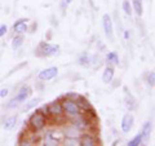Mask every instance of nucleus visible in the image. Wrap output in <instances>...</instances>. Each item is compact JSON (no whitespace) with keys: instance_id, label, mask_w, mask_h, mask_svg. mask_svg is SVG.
Masks as SVG:
<instances>
[{"instance_id":"obj_1","label":"nucleus","mask_w":155,"mask_h":146,"mask_svg":"<svg viewBox=\"0 0 155 146\" xmlns=\"http://www.w3.org/2000/svg\"><path fill=\"white\" fill-rule=\"evenodd\" d=\"M28 123H30L32 129H35V131L43 129V128L45 127V124H47L45 114L41 113V111H36V113H34L30 116V120H28Z\"/></svg>"},{"instance_id":"obj_2","label":"nucleus","mask_w":155,"mask_h":146,"mask_svg":"<svg viewBox=\"0 0 155 146\" xmlns=\"http://www.w3.org/2000/svg\"><path fill=\"white\" fill-rule=\"evenodd\" d=\"M61 105H62V109H64V113L70 115V116H78L80 113L79 106H78L76 102L72 101V100L66 98V100H64L61 102Z\"/></svg>"},{"instance_id":"obj_3","label":"nucleus","mask_w":155,"mask_h":146,"mask_svg":"<svg viewBox=\"0 0 155 146\" xmlns=\"http://www.w3.org/2000/svg\"><path fill=\"white\" fill-rule=\"evenodd\" d=\"M58 49H60L58 45H53V44H49V43H45V41H41L40 44H39V48H38V51L41 56H48V57L54 56L58 52Z\"/></svg>"},{"instance_id":"obj_4","label":"nucleus","mask_w":155,"mask_h":146,"mask_svg":"<svg viewBox=\"0 0 155 146\" xmlns=\"http://www.w3.org/2000/svg\"><path fill=\"white\" fill-rule=\"evenodd\" d=\"M62 141V133L60 132H51L47 133L44 138V145L45 146H57Z\"/></svg>"},{"instance_id":"obj_5","label":"nucleus","mask_w":155,"mask_h":146,"mask_svg":"<svg viewBox=\"0 0 155 146\" xmlns=\"http://www.w3.org/2000/svg\"><path fill=\"white\" fill-rule=\"evenodd\" d=\"M102 25H104V30L105 34L110 40H113V34H114V26H113V19L109 14H104L102 17Z\"/></svg>"},{"instance_id":"obj_6","label":"nucleus","mask_w":155,"mask_h":146,"mask_svg":"<svg viewBox=\"0 0 155 146\" xmlns=\"http://www.w3.org/2000/svg\"><path fill=\"white\" fill-rule=\"evenodd\" d=\"M133 123H134V118L132 114H125L122 119V124H120V127H122V131L124 133H128L130 132V129L133 127Z\"/></svg>"},{"instance_id":"obj_7","label":"nucleus","mask_w":155,"mask_h":146,"mask_svg":"<svg viewBox=\"0 0 155 146\" xmlns=\"http://www.w3.org/2000/svg\"><path fill=\"white\" fill-rule=\"evenodd\" d=\"M57 74H58L57 67H49V69H45V70L39 72L38 78L40 80H51V79H53V78H56Z\"/></svg>"},{"instance_id":"obj_8","label":"nucleus","mask_w":155,"mask_h":146,"mask_svg":"<svg viewBox=\"0 0 155 146\" xmlns=\"http://www.w3.org/2000/svg\"><path fill=\"white\" fill-rule=\"evenodd\" d=\"M31 89H30V87H27V85H25V87H22L21 89H19V92H18V95L16 96V100L21 104V102H23V101H26L28 97L31 96Z\"/></svg>"},{"instance_id":"obj_9","label":"nucleus","mask_w":155,"mask_h":146,"mask_svg":"<svg viewBox=\"0 0 155 146\" xmlns=\"http://www.w3.org/2000/svg\"><path fill=\"white\" fill-rule=\"evenodd\" d=\"M48 110H49V113H51L52 115H54V116H61L62 114H64V109H62V105H61V102H58V101L52 102V104L48 106Z\"/></svg>"},{"instance_id":"obj_10","label":"nucleus","mask_w":155,"mask_h":146,"mask_svg":"<svg viewBox=\"0 0 155 146\" xmlns=\"http://www.w3.org/2000/svg\"><path fill=\"white\" fill-rule=\"evenodd\" d=\"M72 125H74L76 129H79V131H84V129L88 128L89 121L87 120L85 118H81V116L78 115V118H75L74 120H72Z\"/></svg>"},{"instance_id":"obj_11","label":"nucleus","mask_w":155,"mask_h":146,"mask_svg":"<svg viewBox=\"0 0 155 146\" xmlns=\"http://www.w3.org/2000/svg\"><path fill=\"white\" fill-rule=\"evenodd\" d=\"M26 21L27 19L25 18H21V19H18V21L13 25V30L18 32V34H22V32H25L27 30V25H26Z\"/></svg>"},{"instance_id":"obj_12","label":"nucleus","mask_w":155,"mask_h":146,"mask_svg":"<svg viewBox=\"0 0 155 146\" xmlns=\"http://www.w3.org/2000/svg\"><path fill=\"white\" fill-rule=\"evenodd\" d=\"M79 145H81V146H94V145H97V142L91 134H84V136H81V138L79 141Z\"/></svg>"},{"instance_id":"obj_13","label":"nucleus","mask_w":155,"mask_h":146,"mask_svg":"<svg viewBox=\"0 0 155 146\" xmlns=\"http://www.w3.org/2000/svg\"><path fill=\"white\" fill-rule=\"evenodd\" d=\"M151 131H153L151 121H146V123L143 124V127H142V131H141V134H142V137H143V141H147L150 138V133H151Z\"/></svg>"},{"instance_id":"obj_14","label":"nucleus","mask_w":155,"mask_h":146,"mask_svg":"<svg viewBox=\"0 0 155 146\" xmlns=\"http://www.w3.org/2000/svg\"><path fill=\"white\" fill-rule=\"evenodd\" d=\"M113 78H114V67H111V66L106 67L104 74H102V81L107 84V83H110L113 80Z\"/></svg>"},{"instance_id":"obj_15","label":"nucleus","mask_w":155,"mask_h":146,"mask_svg":"<svg viewBox=\"0 0 155 146\" xmlns=\"http://www.w3.org/2000/svg\"><path fill=\"white\" fill-rule=\"evenodd\" d=\"M16 124H17V116H9V118H7L5 121H4V129L11 131L16 127Z\"/></svg>"},{"instance_id":"obj_16","label":"nucleus","mask_w":155,"mask_h":146,"mask_svg":"<svg viewBox=\"0 0 155 146\" xmlns=\"http://www.w3.org/2000/svg\"><path fill=\"white\" fill-rule=\"evenodd\" d=\"M65 134L67 136V137H70V138H78L79 137V129H76L74 125H72L71 128H66L65 129Z\"/></svg>"},{"instance_id":"obj_17","label":"nucleus","mask_w":155,"mask_h":146,"mask_svg":"<svg viewBox=\"0 0 155 146\" xmlns=\"http://www.w3.org/2000/svg\"><path fill=\"white\" fill-rule=\"evenodd\" d=\"M75 102H76V105L79 106V109H84V110L91 109V104L85 98H83V97H80V96H79V98H78Z\"/></svg>"},{"instance_id":"obj_18","label":"nucleus","mask_w":155,"mask_h":146,"mask_svg":"<svg viewBox=\"0 0 155 146\" xmlns=\"http://www.w3.org/2000/svg\"><path fill=\"white\" fill-rule=\"evenodd\" d=\"M132 3H133V9H134V12L137 13L138 16H142V13H143L142 2H141V0H132Z\"/></svg>"},{"instance_id":"obj_19","label":"nucleus","mask_w":155,"mask_h":146,"mask_svg":"<svg viewBox=\"0 0 155 146\" xmlns=\"http://www.w3.org/2000/svg\"><path fill=\"white\" fill-rule=\"evenodd\" d=\"M143 142V137H142V134L141 133H138L137 136H136L134 138H132L128 142V146H140Z\"/></svg>"},{"instance_id":"obj_20","label":"nucleus","mask_w":155,"mask_h":146,"mask_svg":"<svg viewBox=\"0 0 155 146\" xmlns=\"http://www.w3.org/2000/svg\"><path fill=\"white\" fill-rule=\"evenodd\" d=\"M106 60L110 64H114V65H118L119 64V58H118V55L115 52H110L107 56H106Z\"/></svg>"},{"instance_id":"obj_21","label":"nucleus","mask_w":155,"mask_h":146,"mask_svg":"<svg viewBox=\"0 0 155 146\" xmlns=\"http://www.w3.org/2000/svg\"><path fill=\"white\" fill-rule=\"evenodd\" d=\"M22 43H23V38L22 36H16L13 39V41H12V47H13V49H17V48H19L22 45Z\"/></svg>"},{"instance_id":"obj_22","label":"nucleus","mask_w":155,"mask_h":146,"mask_svg":"<svg viewBox=\"0 0 155 146\" xmlns=\"http://www.w3.org/2000/svg\"><path fill=\"white\" fill-rule=\"evenodd\" d=\"M79 65L84 66V67L91 66V58H89L88 56H83V57H80V58H79Z\"/></svg>"},{"instance_id":"obj_23","label":"nucleus","mask_w":155,"mask_h":146,"mask_svg":"<svg viewBox=\"0 0 155 146\" xmlns=\"http://www.w3.org/2000/svg\"><path fill=\"white\" fill-rule=\"evenodd\" d=\"M123 11L125 12V14H128V16L132 14V5L129 4L128 0H124L123 2Z\"/></svg>"},{"instance_id":"obj_24","label":"nucleus","mask_w":155,"mask_h":146,"mask_svg":"<svg viewBox=\"0 0 155 146\" xmlns=\"http://www.w3.org/2000/svg\"><path fill=\"white\" fill-rule=\"evenodd\" d=\"M134 105H136V104H134V100H133L130 96H129V98H128V97L125 98V106H127L128 110H132V109L134 108Z\"/></svg>"},{"instance_id":"obj_25","label":"nucleus","mask_w":155,"mask_h":146,"mask_svg":"<svg viewBox=\"0 0 155 146\" xmlns=\"http://www.w3.org/2000/svg\"><path fill=\"white\" fill-rule=\"evenodd\" d=\"M147 83L150 84V87H154V84H155V72L154 71L150 72V75L147 78Z\"/></svg>"},{"instance_id":"obj_26","label":"nucleus","mask_w":155,"mask_h":146,"mask_svg":"<svg viewBox=\"0 0 155 146\" xmlns=\"http://www.w3.org/2000/svg\"><path fill=\"white\" fill-rule=\"evenodd\" d=\"M66 145H69V146H75V145H79V141H78V138H70V137H67Z\"/></svg>"},{"instance_id":"obj_27","label":"nucleus","mask_w":155,"mask_h":146,"mask_svg":"<svg viewBox=\"0 0 155 146\" xmlns=\"http://www.w3.org/2000/svg\"><path fill=\"white\" fill-rule=\"evenodd\" d=\"M39 102H40V98H38V100H32V101L30 102V104H27V105L25 106V110H30V109L32 108V106H35V105H38V104H39Z\"/></svg>"},{"instance_id":"obj_28","label":"nucleus","mask_w":155,"mask_h":146,"mask_svg":"<svg viewBox=\"0 0 155 146\" xmlns=\"http://www.w3.org/2000/svg\"><path fill=\"white\" fill-rule=\"evenodd\" d=\"M66 98L72 100V101H76L78 98H79V95H78V93H67L66 95Z\"/></svg>"},{"instance_id":"obj_29","label":"nucleus","mask_w":155,"mask_h":146,"mask_svg":"<svg viewBox=\"0 0 155 146\" xmlns=\"http://www.w3.org/2000/svg\"><path fill=\"white\" fill-rule=\"evenodd\" d=\"M7 30H8V27H7L5 25H2V26H0V36H4V35H5Z\"/></svg>"},{"instance_id":"obj_30","label":"nucleus","mask_w":155,"mask_h":146,"mask_svg":"<svg viewBox=\"0 0 155 146\" xmlns=\"http://www.w3.org/2000/svg\"><path fill=\"white\" fill-rule=\"evenodd\" d=\"M18 104H19V102H18L16 98H13V100L11 101V104H8V106H9V108H14V106H18Z\"/></svg>"},{"instance_id":"obj_31","label":"nucleus","mask_w":155,"mask_h":146,"mask_svg":"<svg viewBox=\"0 0 155 146\" xmlns=\"http://www.w3.org/2000/svg\"><path fill=\"white\" fill-rule=\"evenodd\" d=\"M5 96H8V89L7 88L0 91V97H5Z\"/></svg>"},{"instance_id":"obj_32","label":"nucleus","mask_w":155,"mask_h":146,"mask_svg":"<svg viewBox=\"0 0 155 146\" xmlns=\"http://www.w3.org/2000/svg\"><path fill=\"white\" fill-rule=\"evenodd\" d=\"M72 2H74V0H62V4H64V5H69Z\"/></svg>"},{"instance_id":"obj_33","label":"nucleus","mask_w":155,"mask_h":146,"mask_svg":"<svg viewBox=\"0 0 155 146\" xmlns=\"http://www.w3.org/2000/svg\"><path fill=\"white\" fill-rule=\"evenodd\" d=\"M124 38H125V39H128V38H129V32H128V31H125V32H124Z\"/></svg>"}]
</instances>
